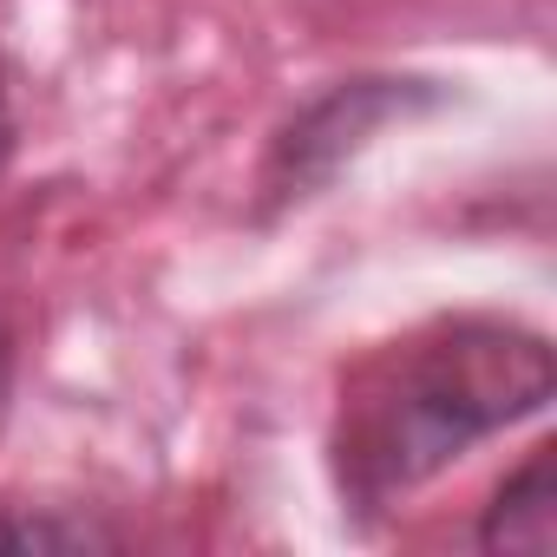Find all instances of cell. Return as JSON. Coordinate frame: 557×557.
<instances>
[{"label":"cell","instance_id":"cell-1","mask_svg":"<svg viewBox=\"0 0 557 557\" xmlns=\"http://www.w3.org/2000/svg\"><path fill=\"white\" fill-rule=\"evenodd\" d=\"M550 400V348L505 322H440L368 355L335 407V485L374 511Z\"/></svg>","mask_w":557,"mask_h":557},{"label":"cell","instance_id":"cell-2","mask_svg":"<svg viewBox=\"0 0 557 557\" xmlns=\"http://www.w3.org/2000/svg\"><path fill=\"white\" fill-rule=\"evenodd\" d=\"M550 531H557V518H550V446H537L524 459V472H511L498 485L479 544L485 550H550Z\"/></svg>","mask_w":557,"mask_h":557},{"label":"cell","instance_id":"cell-3","mask_svg":"<svg viewBox=\"0 0 557 557\" xmlns=\"http://www.w3.org/2000/svg\"><path fill=\"white\" fill-rule=\"evenodd\" d=\"M79 544H106L92 524L53 518V511H14L0 505V550H79Z\"/></svg>","mask_w":557,"mask_h":557},{"label":"cell","instance_id":"cell-4","mask_svg":"<svg viewBox=\"0 0 557 557\" xmlns=\"http://www.w3.org/2000/svg\"><path fill=\"white\" fill-rule=\"evenodd\" d=\"M14 151V106H8V79H0V164Z\"/></svg>","mask_w":557,"mask_h":557},{"label":"cell","instance_id":"cell-5","mask_svg":"<svg viewBox=\"0 0 557 557\" xmlns=\"http://www.w3.org/2000/svg\"><path fill=\"white\" fill-rule=\"evenodd\" d=\"M8 374L14 368H8V335H0V400H8Z\"/></svg>","mask_w":557,"mask_h":557}]
</instances>
